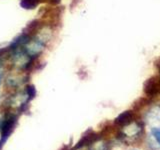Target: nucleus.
Returning a JSON list of instances; mask_svg holds the SVG:
<instances>
[{
	"label": "nucleus",
	"instance_id": "ddd939ff",
	"mask_svg": "<svg viewBox=\"0 0 160 150\" xmlns=\"http://www.w3.org/2000/svg\"><path fill=\"white\" fill-rule=\"evenodd\" d=\"M0 83H1V76H0Z\"/></svg>",
	"mask_w": 160,
	"mask_h": 150
},
{
	"label": "nucleus",
	"instance_id": "20e7f679",
	"mask_svg": "<svg viewBox=\"0 0 160 150\" xmlns=\"http://www.w3.org/2000/svg\"><path fill=\"white\" fill-rule=\"evenodd\" d=\"M142 132V125L138 122H129L127 124L123 125L121 129V136L125 140H134L137 138Z\"/></svg>",
	"mask_w": 160,
	"mask_h": 150
},
{
	"label": "nucleus",
	"instance_id": "6e6552de",
	"mask_svg": "<svg viewBox=\"0 0 160 150\" xmlns=\"http://www.w3.org/2000/svg\"><path fill=\"white\" fill-rule=\"evenodd\" d=\"M89 150H107V144L102 140H93Z\"/></svg>",
	"mask_w": 160,
	"mask_h": 150
},
{
	"label": "nucleus",
	"instance_id": "423d86ee",
	"mask_svg": "<svg viewBox=\"0 0 160 150\" xmlns=\"http://www.w3.org/2000/svg\"><path fill=\"white\" fill-rule=\"evenodd\" d=\"M158 90V85L157 82L155 81L153 78L148 79L144 84V91L147 95H153L157 92Z\"/></svg>",
	"mask_w": 160,
	"mask_h": 150
},
{
	"label": "nucleus",
	"instance_id": "f03ea898",
	"mask_svg": "<svg viewBox=\"0 0 160 150\" xmlns=\"http://www.w3.org/2000/svg\"><path fill=\"white\" fill-rule=\"evenodd\" d=\"M44 46H45V44L40 42L39 40H37L35 37H30L22 46V49L29 57L34 59L38 57L39 55L42 53Z\"/></svg>",
	"mask_w": 160,
	"mask_h": 150
},
{
	"label": "nucleus",
	"instance_id": "9b49d317",
	"mask_svg": "<svg viewBox=\"0 0 160 150\" xmlns=\"http://www.w3.org/2000/svg\"><path fill=\"white\" fill-rule=\"evenodd\" d=\"M1 66H2V59L0 58V67H1Z\"/></svg>",
	"mask_w": 160,
	"mask_h": 150
},
{
	"label": "nucleus",
	"instance_id": "f8f14e48",
	"mask_svg": "<svg viewBox=\"0 0 160 150\" xmlns=\"http://www.w3.org/2000/svg\"><path fill=\"white\" fill-rule=\"evenodd\" d=\"M158 69H159V74H160V64H159V66H158Z\"/></svg>",
	"mask_w": 160,
	"mask_h": 150
},
{
	"label": "nucleus",
	"instance_id": "0eeeda50",
	"mask_svg": "<svg viewBox=\"0 0 160 150\" xmlns=\"http://www.w3.org/2000/svg\"><path fill=\"white\" fill-rule=\"evenodd\" d=\"M132 116L133 115H132L131 111H124L115 119V123L118 125H122L123 126V125L132 121Z\"/></svg>",
	"mask_w": 160,
	"mask_h": 150
},
{
	"label": "nucleus",
	"instance_id": "39448f33",
	"mask_svg": "<svg viewBox=\"0 0 160 150\" xmlns=\"http://www.w3.org/2000/svg\"><path fill=\"white\" fill-rule=\"evenodd\" d=\"M146 120L152 128L160 127V106H154L147 113Z\"/></svg>",
	"mask_w": 160,
	"mask_h": 150
},
{
	"label": "nucleus",
	"instance_id": "1a4fd4ad",
	"mask_svg": "<svg viewBox=\"0 0 160 150\" xmlns=\"http://www.w3.org/2000/svg\"><path fill=\"white\" fill-rule=\"evenodd\" d=\"M38 4V0H21L20 5L24 9H33Z\"/></svg>",
	"mask_w": 160,
	"mask_h": 150
},
{
	"label": "nucleus",
	"instance_id": "7ed1b4c3",
	"mask_svg": "<svg viewBox=\"0 0 160 150\" xmlns=\"http://www.w3.org/2000/svg\"><path fill=\"white\" fill-rule=\"evenodd\" d=\"M16 123V116L13 114L6 115L0 122V131H1V140H0V147L4 144L8 138L9 134L11 133L13 127Z\"/></svg>",
	"mask_w": 160,
	"mask_h": 150
},
{
	"label": "nucleus",
	"instance_id": "9d476101",
	"mask_svg": "<svg viewBox=\"0 0 160 150\" xmlns=\"http://www.w3.org/2000/svg\"><path fill=\"white\" fill-rule=\"evenodd\" d=\"M151 132H152V135L154 136L155 140H156V141L158 142V144L160 145V127L152 128Z\"/></svg>",
	"mask_w": 160,
	"mask_h": 150
},
{
	"label": "nucleus",
	"instance_id": "f257e3e1",
	"mask_svg": "<svg viewBox=\"0 0 160 150\" xmlns=\"http://www.w3.org/2000/svg\"><path fill=\"white\" fill-rule=\"evenodd\" d=\"M32 58L29 57L28 55L23 51L22 48H19L16 50H13L11 54V62L12 65L19 70L26 69L32 62Z\"/></svg>",
	"mask_w": 160,
	"mask_h": 150
}]
</instances>
